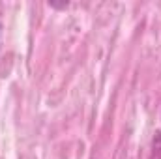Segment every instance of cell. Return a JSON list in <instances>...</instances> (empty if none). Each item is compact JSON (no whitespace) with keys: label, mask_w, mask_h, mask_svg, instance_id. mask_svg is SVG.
I'll use <instances>...</instances> for the list:
<instances>
[]
</instances>
